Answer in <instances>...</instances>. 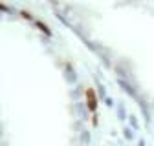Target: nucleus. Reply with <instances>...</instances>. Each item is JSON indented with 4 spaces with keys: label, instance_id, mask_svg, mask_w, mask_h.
I'll return each mask as SVG.
<instances>
[{
    "label": "nucleus",
    "instance_id": "f257e3e1",
    "mask_svg": "<svg viewBox=\"0 0 154 146\" xmlns=\"http://www.w3.org/2000/svg\"><path fill=\"white\" fill-rule=\"evenodd\" d=\"M85 95H86V108L92 113H95V110H97V95H95L94 88H86Z\"/></svg>",
    "mask_w": 154,
    "mask_h": 146
},
{
    "label": "nucleus",
    "instance_id": "7ed1b4c3",
    "mask_svg": "<svg viewBox=\"0 0 154 146\" xmlns=\"http://www.w3.org/2000/svg\"><path fill=\"white\" fill-rule=\"evenodd\" d=\"M20 15H22V16H24V18H29V20H31V15H29V13H28V11H22V13H20Z\"/></svg>",
    "mask_w": 154,
    "mask_h": 146
},
{
    "label": "nucleus",
    "instance_id": "f03ea898",
    "mask_svg": "<svg viewBox=\"0 0 154 146\" xmlns=\"http://www.w3.org/2000/svg\"><path fill=\"white\" fill-rule=\"evenodd\" d=\"M37 28L41 29V31H44V33H48V35H51V31H50V28L46 26V24H42V22H37Z\"/></svg>",
    "mask_w": 154,
    "mask_h": 146
}]
</instances>
